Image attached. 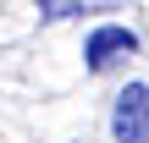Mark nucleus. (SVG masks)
I'll return each mask as SVG.
<instances>
[{
  "instance_id": "1",
  "label": "nucleus",
  "mask_w": 149,
  "mask_h": 143,
  "mask_svg": "<svg viewBox=\"0 0 149 143\" xmlns=\"http://www.w3.org/2000/svg\"><path fill=\"white\" fill-rule=\"evenodd\" d=\"M111 138L116 143H149V83H127L111 110Z\"/></svg>"
},
{
  "instance_id": "2",
  "label": "nucleus",
  "mask_w": 149,
  "mask_h": 143,
  "mask_svg": "<svg viewBox=\"0 0 149 143\" xmlns=\"http://www.w3.org/2000/svg\"><path fill=\"white\" fill-rule=\"evenodd\" d=\"M133 50H138V39H133L127 28L105 22V28H94V33H88V44H83V61H88V72H111V66H122Z\"/></svg>"
}]
</instances>
